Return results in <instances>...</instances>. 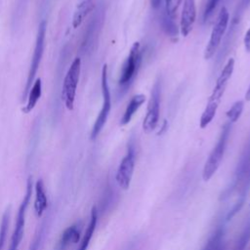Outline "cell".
Masks as SVG:
<instances>
[{
	"label": "cell",
	"instance_id": "obj_12",
	"mask_svg": "<svg viewBox=\"0 0 250 250\" xmlns=\"http://www.w3.org/2000/svg\"><path fill=\"white\" fill-rule=\"evenodd\" d=\"M80 238V230L77 225H72L68 227L61 235L58 244L57 250H66L71 244L76 243Z\"/></svg>",
	"mask_w": 250,
	"mask_h": 250
},
{
	"label": "cell",
	"instance_id": "obj_29",
	"mask_svg": "<svg viewBox=\"0 0 250 250\" xmlns=\"http://www.w3.org/2000/svg\"><path fill=\"white\" fill-rule=\"evenodd\" d=\"M245 100L246 101H250V86H249V88H248V90H247V92L245 94Z\"/></svg>",
	"mask_w": 250,
	"mask_h": 250
},
{
	"label": "cell",
	"instance_id": "obj_30",
	"mask_svg": "<svg viewBox=\"0 0 250 250\" xmlns=\"http://www.w3.org/2000/svg\"><path fill=\"white\" fill-rule=\"evenodd\" d=\"M241 4L243 7H246L250 4V0H241Z\"/></svg>",
	"mask_w": 250,
	"mask_h": 250
},
{
	"label": "cell",
	"instance_id": "obj_4",
	"mask_svg": "<svg viewBox=\"0 0 250 250\" xmlns=\"http://www.w3.org/2000/svg\"><path fill=\"white\" fill-rule=\"evenodd\" d=\"M233 69H234V60L232 58H230L228 60L227 63L225 64L219 77L216 80V84L214 86L212 94L210 95L207 104L205 106L206 110H209L213 113H217L219 104H220L222 98L225 94L228 83L232 75Z\"/></svg>",
	"mask_w": 250,
	"mask_h": 250
},
{
	"label": "cell",
	"instance_id": "obj_28",
	"mask_svg": "<svg viewBox=\"0 0 250 250\" xmlns=\"http://www.w3.org/2000/svg\"><path fill=\"white\" fill-rule=\"evenodd\" d=\"M150 4L152 8H158L161 4V0H150Z\"/></svg>",
	"mask_w": 250,
	"mask_h": 250
},
{
	"label": "cell",
	"instance_id": "obj_5",
	"mask_svg": "<svg viewBox=\"0 0 250 250\" xmlns=\"http://www.w3.org/2000/svg\"><path fill=\"white\" fill-rule=\"evenodd\" d=\"M101 87H102V93H103V106L93 125V129L91 132L92 140H95L101 133L102 129L104 128L107 120V117L109 115L110 108H111V96H110V90L107 82V65L106 64H104L102 68Z\"/></svg>",
	"mask_w": 250,
	"mask_h": 250
},
{
	"label": "cell",
	"instance_id": "obj_16",
	"mask_svg": "<svg viewBox=\"0 0 250 250\" xmlns=\"http://www.w3.org/2000/svg\"><path fill=\"white\" fill-rule=\"evenodd\" d=\"M41 94H42V82H41V79L38 78L33 82L30 90L27 93V96H26L27 103L25 106L22 108V111L24 113L30 112L35 107L37 102L41 97Z\"/></svg>",
	"mask_w": 250,
	"mask_h": 250
},
{
	"label": "cell",
	"instance_id": "obj_9",
	"mask_svg": "<svg viewBox=\"0 0 250 250\" xmlns=\"http://www.w3.org/2000/svg\"><path fill=\"white\" fill-rule=\"evenodd\" d=\"M159 109H160V85L159 82H155L151 89L150 98L147 104L146 114L143 121V130L146 133L152 132L159 120Z\"/></svg>",
	"mask_w": 250,
	"mask_h": 250
},
{
	"label": "cell",
	"instance_id": "obj_2",
	"mask_svg": "<svg viewBox=\"0 0 250 250\" xmlns=\"http://www.w3.org/2000/svg\"><path fill=\"white\" fill-rule=\"evenodd\" d=\"M229 132H230V122L227 123L223 127L219 140L216 146L213 147L212 151L209 154V157L205 162V165L203 167V172H202V178L205 182L209 181L213 177V175L217 172L223 160L224 153L227 146V142L229 136Z\"/></svg>",
	"mask_w": 250,
	"mask_h": 250
},
{
	"label": "cell",
	"instance_id": "obj_14",
	"mask_svg": "<svg viewBox=\"0 0 250 250\" xmlns=\"http://www.w3.org/2000/svg\"><path fill=\"white\" fill-rule=\"evenodd\" d=\"M94 8L95 3L93 0H83L81 3H79L73 14L72 26L74 28L80 26L83 21L86 19V17L94 10Z\"/></svg>",
	"mask_w": 250,
	"mask_h": 250
},
{
	"label": "cell",
	"instance_id": "obj_19",
	"mask_svg": "<svg viewBox=\"0 0 250 250\" xmlns=\"http://www.w3.org/2000/svg\"><path fill=\"white\" fill-rule=\"evenodd\" d=\"M244 108V102L243 101H236L235 103L232 104V105L228 109V111L226 112V115L229 119V121L230 123H234L236 122L243 111Z\"/></svg>",
	"mask_w": 250,
	"mask_h": 250
},
{
	"label": "cell",
	"instance_id": "obj_27",
	"mask_svg": "<svg viewBox=\"0 0 250 250\" xmlns=\"http://www.w3.org/2000/svg\"><path fill=\"white\" fill-rule=\"evenodd\" d=\"M167 129H168V123H167V120H164V121H163V125H162V127H161V130L157 133V135L163 134Z\"/></svg>",
	"mask_w": 250,
	"mask_h": 250
},
{
	"label": "cell",
	"instance_id": "obj_1",
	"mask_svg": "<svg viewBox=\"0 0 250 250\" xmlns=\"http://www.w3.org/2000/svg\"><path fill=\"white\" fill-rule=\"evenodd\" d=\"M143 52L140 42H134L126 61L124 62L118 80L119 87L124 91L131 85L141 67Z\"/></svg>",
	"mask_w": 250,
	"mask_h": 250
},
{
	"label": "cell",
	"instance_id": "obj_13",
	"mask_svg": "<svg viewBox=\"0 0 250 250\" xmlns=\"http://www.w3.org/2000/svg\"><path fill=\"white\" fill-rule=\"evenodd\" d=\"M146 102V96L144 94H137L132 97L129 104L126 106V109L123 113V116L120 119V125L124 126L128 124L131 119L133 118L136 111L143 105V104Z\"/></svg>",
	"mask_w": 250,
	"mask_h": 250
},
{
	"label": "cell",
	"instance_id": "obj_18",
	"mask_svg": "<svg viewBox=\"0 0 250 250\" xmlns=\"http://www.w3.org/2000/svg\"><path fill=\"white\" fill-rule=\"evenodd\" d=\"M224 230L222 228L217 229V230L212 234L207 243L202 250H224L223 245Z\"/></svg>",
	"mask_w": 250,
	"mask_h": 250
},
{
	"label": "cell",
	"instance_id": "obj_17",
	"mask_svg": "<svg viewBox=\"0 0 250 250\" xmlns=\"http://www.w3.org/2000/svg\"><path fill=\"white\" fill-rule=\"evenodd\" d=\"M97 221H98V212H97L96 207H93L92 211H91V217H90L89 225L86 229V231L84 233L83 239L80 243V246H79L78 250H87V248L90 244L91 238L94 234V231H95V229H96V226H97Z\"/></svg>",
	"mask_w": 250,
	"mask_h": 250
},
{
	"label": "cell",
	"instance_id": "obj_23",
	"mask_svg": "<svg viewBox=\"0 0 250 250\" xmlns=\"http://www.w3.org/2000/svg\"><path fill=\"white\" fill-rule=\"evenodd\" d=\"M8 226H9V211L7 210L2 217V222L0 225V250L3 249L4 243H5Z\"/></svg>",
	"mask_w": 250,
	"mask_h": 250
},
{
	"label": "cell",
	"instance_id": "obj_15",
	"mask_svg": "<svg viewBox=\"0 0 250 250\" xmlns=\"http://www.w3.org/2000/svg\"><path fill=\"white\" fill-rule=\"evenodd\" d=\"M47 208V197L42 180H38L35 184V199L34 211L37 217H41Z\"/></svg>",
	"mask_w": 250,
	"mask_h": 250
},
{
	"label": "cell",
	"instance_id": "obj_3",
	"mask_svg": "<svg viewBox=\"0 0 250 250\" xmlns=\"http://www.w3.org/2000/svg\"><path fill=\"white\" fill-rule=\"evenodd\" d=\"M80 70H81V60L79 58H75L71 62L64 76L62 91V99L64 103L65 107L68 110H72L74 107L75 95H76V89L79 81Z\"/></svg>",
	"mask_w": 250,
	"mask_h": 250
},
{
	"label": "cell",
	"instance_id": "obj_24",
	"mask_svg": "<svg viewBox=\"0 0 250 250\" xmlns=\"http://www.w3.org/2000/svg\"><path fill=\"white\" fill-rule=\"evenodd\" d=\"M220 0H207L205 8H204V12H203V20L204 21H206L207 20H209L211 18V16L213 15L218 3Z\"/></svg>",
	"mask_w": 250,
	"mask_h": 250
},
{
	"label": "cell",
	"instance_id": "obj_10",
	"mask_svg": "<svg viewBox=\"0 0 250 250\" xmlns=\"http://www.w3.org/2000/svg\"><path fill=\"white\" fill-rule=\"evenodd\" d=\"M135 148L134 146L130 144L127 149V153L122 158L116 172V182L118 186L123 189H127L130 187L135 168Z\"/></svg>",
	"mask_w": 250,
	"mask_h": 250
},
{
	"label": "cell",
	"instance_id": "obj_22",
	"mask_svg": "<svg viewBox=\"0 0 250 250\" xmlns=\"http://www.w3.org/2000/svg\"><path fill=\"white\" fill-rule=\"evenodd\" d=\"M182 1L183 0H165V14L174 20Z\"/></svg>",
	"mask_w": 250,
	"mask_h": 250
},
{
	"label": "cell",
	"instance_id": "obj_26",
	"mask_svg": "<svg viewBox=\"0 0 250 250\" xmlns=\"http://www.w3.org/2000/svg\"><path fill=\"white\" fill-rule=\"evenodd\" d=\"M243 43H244V48L245 51L250 53V26L248 27V29L246 30L244 37H243Z\"/></svg>",
	"mask_w": 250,
	"mask_h": 250
},
{
	"label": "cell",
	"instance_id": "obj_20",
	"mask_svg": "<svg viewBox=\"0 0 250 250\" xmlns=\"http://www.w3.org/2000/svg\"><path fill=\"white\" fill-rule=\"evenodd\" d=\"M249 240H250V223L246 225V227L243 229V230L239 234L238 238L234 243L233 250H245Z\"/></svg>",
	"mask_w": 250,
	"mask_h": 250
},
{
	"label": "cell",
	"instance_id": "obj_11",
	"mask_svg": "<svg viewBox=\"0 0 250 250\" xmlns=\"http://www.w3.org/2000/svg\"><path fill=\"white\" fill-rule=\"evenodd\" d=\"M196 19V7L195 0H184V6L180 21L181 34L186 37L192 29Z\"/></svg>",
	"mask_w": 250,
	"mask_h": 250
},
{
	"label": "cell",
	"instance_id": "obj_21",
	"mask_svg": "<svg viewBox=\"0 0 250 250\" xmlns=\"http://www.w3.org/2000/svg\"><path fill=\"white\" fill-rule=\"evenodd\" d=\"M162 28L171 37H176L178 35V26L174 20L169 18L165 13L162 18Z\"/></svg>",
	"mask_w": 250,
	"mask_h": 250
},
{
	"label": "cell",
	"instance_id": "obj_8",
	"mask_svg": "<svg viewBox=\"0 0 250 250\" xmlns=\"http://www.w3.org/2000/svg\"><path fill=\"white\" fill-rule=\"evenodd\" d=\"M32 181L29 179L27 181L26 185V192L24 194V197L22 199V202L19 208L18 215H17V222L15 226V229L12 235L11 239V244L9 250H19V246L21 242L22 236H23V229H24V223H25V213L27 206L29 204V200L31 197V192H32Z\"/></svg>",
	"mask_w": 250,
	"mask_h": 250
},
{
	"label": "cell",
	"instance_id": "obj_6",
	"mask_svg": "<svg viewBox=\"0 0 250 250\" xmlns=\"http://www.w3.org/2000/svg\"><path fill=\"white\" fill-rule=\"evenodd\" d=\"M229 20V14L226 7H223L218 15L217 21L215 22V25L211 31V35L208 41V44L204 51V59L209 60L211 59L214 54L216 53L218 47L221 44L222 38L228 28Z\"/></svg>",
	"mask_w": 250,
	"mask_h": 250
},
{
	"label": "cell",
	"instance_id": "obj_25",
	"mask_svg": "<svg viewBox=\"0 0 250 250\" xmlns=\"http://www.w3.org/2000/svg\"><path fill=\"white\" fill-rule=\"evenodd\" d=\"M43 230H44V227L42 226L40 230H38V232L36 233L31 245H30L29 250H38L39 249V245H40V242H41L42 236H43Z\"/></svg>",
	"mask_w": 250,
	"mask_h": 250
},
{
	"label": "cell",
	"instance_id": "obj_7",
	"mask_svg": "<svg viewBox=\"0 0 250 250\" xmlns=\"http://www.w3.org/2000/svg\"><path fill=\"white\" fill-rule=\"evenodd\" d=\"M46 28H47V23L45 21H42L38 26V32H37V37H36V43L33 51V56L31 59L30 62V67L27 75V80H26V85L24 88V93H23V98L27 96L28 91L31 88V85L33 83L34 77L37 73V70L39 68V64L43 56L44 52V47H45V36H46Z\"/></svg>",
	"mask_w": 250,
	"mask_h": 250
}]
</instances>
